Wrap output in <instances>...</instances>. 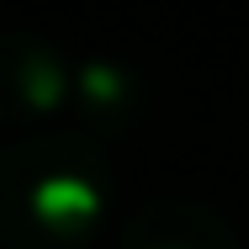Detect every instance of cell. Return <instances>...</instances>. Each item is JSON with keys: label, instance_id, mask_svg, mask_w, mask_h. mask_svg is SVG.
I'll use <instances>...</instances> for the list:
<instances>
[{"label": "cell", "instance_id": "277c9868", "mask_svg": "<svg viewBox=\"0 0 249 249\" xmlns=\"http://www.w3.org/2000/svg\"><path fill=\"white\" fill-rule=\"evenodd\" d=\"M117 249H244V239L212 201L149 196L122 217Z\"/></svg>", "mask_w": 249, "mask_h": 249}, {"label": "cell", "instance_id": "6da1fadb", "mask_svg": "<svg viewBox=\"0 0 249 249\" xmlns=\"http://www.w3.org/2000/svg\"><path fill=\"white\" fill-rule=\"evenodd\" d=\"M111 164L80 127H37L0 143V244L80 249L111 207Z\"/></svg>", "mask_w": 249, "mask_h": 249}, {"label": "cell", "instance_id": "3957f363", "mask_svg": "<svg viewBox=\"0 0 249 249\" xmlns=\"http://www.w3.org/2000/svg\"><path fill=\"white\" fill-rule=\"evenodd\" d=\"M149 74L127 58V53L111 48H90L74 58V101H69V117L80 122L85 138H127L143 117H149Z\"/></svg>", "mask_w": 249, "mask_h": 249}, {"label": "cell", "instance_id": "7a4b0ae2", "mask_svg": "<svg viewBox=\"0 0 249 249\" xmlns=\"http://www.w3.org/2000/svg\"><path fill=\"white\" fill-rule=\"evenodd\" d=\"M74 58L43 27H0V117L27 122V133L58 127L74 101Z\"/></svg>", "mask_w": 249, "mask_h": 249}]
</instances>
